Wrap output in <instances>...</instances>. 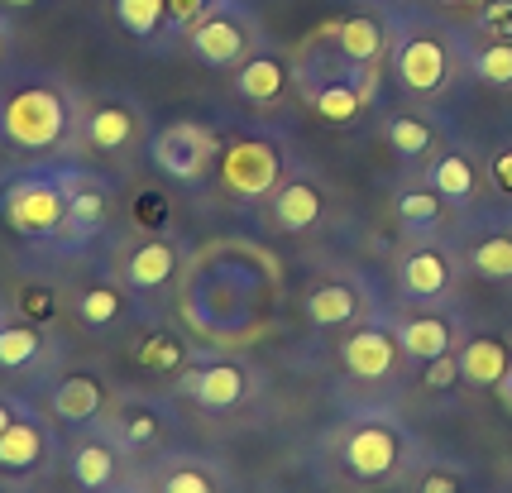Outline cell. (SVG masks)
Here are the masks:
<instances>
[{
    "label": "cell",
    "mask_w": 512,
    "mask_h": 493,
    "mask_svg": "<svg viewBox=\"0 0 512 493\" xmlns=\"http://www.w3.org/2000/svg\"><path fill=\"white\" fill-rule=\"evenodd\" d=\"M67 178L72 173H53V168H29L15 173L0 187V221L20 240H63L67 225Z\"/></svg>",
    "instance_id": "cell-1"
},
{
    "label": "cell",
    "mask_w": 512,
    "mask_h": 493,
    "mask_svg": "<svg viewBox=\"0 0 512 493\" xmlns=\"http://www.w3.org/2000/svg\"><path fill=\"white\" fill-rule=\"evenodd\" d=\"M67 96L58 87H44V82H29V87L10 91L5 106H0V135L15 149H34L44 154L53 144H63L67 135Z\"/></svg>",
    "instance_id": "cell-2"
},
{
    "label": "cell",
    "mask_w": 512,
    "mask_h": 493,
    "mask_svg": "<svg viewBox=\"0 0 512 493\" xmlns=\"http://www.w3.org/2000/svg\"><path fill=\"white\" fill-rule=\"evenodd\" d=\"M216 173H221V187L240 202H264L273 197V187L283 182V158L268 139H235L225 144L221 158H216Z\"/></svg>",
    "instance_id": "cell-3"
},
{
    "label": "cell",
    "mask_w": 512,
    "mask_h": 493,
    "mask_svg": "<svg viewBox=\"0 0 512 493\" xmlns=\"http://www.w3.org/2000/svg\"><path fill=\"white\" fill-rule=\"evenodd\" d=\"M216 158H221V144L197 120H173V125H163L154 135L158 173H168L173 182H201Z\"/></svg>",
    "instance_id": "cell-4"
},
{
    "label": "cell",
    "mask_w": 512,
    "mask_h": 493,
    "mask_svg": "<svg viewBox=\"0 0 512 493\" xmlns=\"http://www.w3.org/2000/svg\"><path fill=\"white\" fill-rule=\"evenodd\" d=\"M192 53L206 68H240L249 58V15L230 0L206 5V15L192 24Z\"/></svg>",
    "instance_id": "cell-5"
},
{
    "label": "cell",
    "mask_w": 512,
    "mask_h": 493,
    "mask_svg": "<svg viewBox=\"0 0 512 493\" xmlns=\"http://www.w3.org/2000/svg\"><path fill=\"white\" fill-rule=\"evenodd\" d=\"M393 68H398V82L407 91L436 96V91L450 82V44L431 29V24H412V29L398 39Z\"/></svg>",
    "instance_id": "cell-6"
},
{
    "label": "cell",
    "mask_w": 512,
    "mask_h": 493,
    "mask_svg": "<svg viewBox=\"0 0 512 493\" xmlns=\"http://www.w3.org/2000/svg\"><path fill=\"white\" fill-rule=\"evenodd\" d=\"M340 460H345V470L355 474V479H388V474L398 470V460H402V441H398V431H393V426L364 422V426H355V431L345 436Z\"/></svg>",
    "instance_id": "cell-7"
},
{
    "label": "cell",
    "mask_w": 512,
    "mask_h": 493,
    "mask_svg": "<svg viewBox=\"0 0 512 493\" xmlns=\"http://www.w3.org/2000/svg\"><path fill=\"white\" fill-rule=\"evenodd\" d=\"M111 221V187L91 173H72L67 178V225L63 245H87L96 240Z\"/></svg>",
    "instance_id": "cell-8"
},
{
    "label": "cell",
    "mask_w": 512,
    "mask_h": 493,
    "mask_svg": "<svg viewBox=\"0 0 512 493\" xmlns=\"http://www.w3.org/2000/svg\"><path fill=\"white\" fill-rule=\"evenodd\" d=\"M398 359V331H383V326H359L355 336H345V345H340V364L355 379H388L398 369Z\"/></svg>",
    "instance_id": "cell-9"
},
{
    "label": "cell",
    "mask_w": 512,
    "mask_h": 493,
    "mask_svg": "<svg viewBox=\"0 0 512 493\" xmlns=\"http://www.w3.org/2000/svg\"><path fill=\"white\" fill-rule=\"evenodd\" d=\"M48 426L34 417V412H20L10 431L0 436V474H10V479H20V474H34L48 465Z\"/></svg>",
    "instance_id": "cell-10"
},
{
    "label": "cell",
    "mask_w": 512,
    "mask_h": 493,
    "mask_svg": "<svg viewBox=\"0 0 512 493\" xmlns=\"http://www.w3.org/2000/svg\"><path fill=\"white\" fill-rule=\"evenodd\" d=\"M321 211H326V197H321V187L312 178H288L273 187V197H268V221L273 230H312L321 221Z\"/></svg>",
    "instance_id": "cell-11"
},
{
    "label": "cell",
    "mask_w": 512,
    "mask_h": 493,
    "mask_svg": "<svg viewBox=\"0 0 512 493\" xmlns=\"http://www.w3.org/2000/svg\"><path fill=\"white\" fill-rule=\"evenodd\" d=\"M101 407H106V388L96 374H67L48 393V412L63 426H91L101 417Z\"/></svg>",
    "instance_id": "cell-12"
},
{
    "label": "cell",
    "mask_w": 512,
    "mask_h": 493,
    "mask_svg": "<svg viewBox=\"0 0 512 493\" xmlns=\"http://www.w3.org/2000/svg\"><path fill=\"white\" fill-rule=\"evenodd\" d=\"M331 44L350 68H374L388 53V24L374 15H350V20L331 24Z\"/></svg>",
    "instance_id": "cell-13"
},
{
    "label": "cell",
    "mask_w": 512,
    "mask_h": 493,
    "mask_svg": "<svg viewBox=\"0 0 512 493\" xmlns=\"http://www.w3.org/2000/svg\"><path fill=\"white\" fill-rule=\"evenodd\" d=\"M187 393H192L206 412H230V407L245 403L249 374L235 364V359H216V364H206V369H197V374H192Z\"/></svg>",
    "instance_id": "cell-14"
},
{
    "label": "cell",
    "mask_w": 512,
    "mask_h": 493,
    "mask_svg": "<svg viewBox=\"0 0 512 493\" xmlns=\"http://www.w3.org/2000/svg\"><path fill=\"white\" fill-rule=\"evenodd\" d=\"M455 359H460V379L474 383V388H498L512 374V350H508V340H498V336L465 340Z\"/></svg>",
    "instance_id": "cell-15"
},
{
    "label": "cell",
    "mask_w": 512,
    "mask_h": 493,
    "mask_svg": "<svg viewBox=\"0 0 512 493\" xmlns=\"http://www.w3.org/2000/svg\"><path fill=\"white\" fill-rule=\"evenodd\" d=\"M82 135H87L91 149L120 154V149H130L134 139H139V115H134V106H125V101H101V106L87 111Z\"/></svg>",
    "instance_id": "cell-16"
},
{
    "label": "cell",
    "mask_w": 512,
    "mask_h": 493,
    "mask_svg": "<svg viewBox=\"0 0 512 493\" xmlns=\"http://www.w3.org/2000/svg\"><path fill=\"white\" fill-rule=\"evenodd\" d=\"M398 345L407 359H417V364H431V359H441L455 350V326H450L446 316L436 312H417L407 316L398 326Z\"/></svg>",
    "instance_id": "cell-17"
},
{
    "label": "cell",
    "mask_w": 512,
    "mask_h": 493,
    "mask_svg": "<svg viewBox=\"0 0 512 493\" xmlns=\"http://www.w3.org/2000/svg\"><path fill=\"white\" fill-rule=\"evenodd\" d=\"M235 91L254 101V106H278L288 96V68L273 53H249L240 72H235Z\"/></svg>",
    "instance_id": "cell-18"
},
{
    "label": "cell",
    "mask_w": 512,
    "mask_h": 493,
    "mask_svg": "<svg viewBox=\"0 0 512 493\" xmlns=\"http://www.w3.org/2000/svg\"><path fill=\"white\" fill-rule=\"evenodd\" d=\"M450 288V259L441 249H412L402 259V292L412 302H441Z\"/></svg>",
    "instance_id": "cell-19"
},
{
    "label": "cell",
    "mask_w": 512,
    "mask_h": 493,
    "mask_svg": "<svg viewBox=\"0 0 512 493\" xmlns=\"http://www.w3.org/2000/svg\"><path fill=\"white\" fill-rule=\"evenodd\" d=\"M173 273H178V249L168 240H144L125 254V283L134 292H158Z\"/></svg>",
    "instance_id": "cell-20"
},
{
    "label": "cell",
    "mask_w": 512,
    "mask_h": 493,
    "mask_svg": "<svg viewBox=\"0 0 512 493\" xmlns=\"http://www.w3.org/2000/svg\"><path fill=\"white\" fill-rule=\"evenodd\" d=\"M115 474H120V465H115L111 441H82L72 450V484L82 493H106L115 484Z\"/></svg>",
    "instance_id": "cell-21"
},
{
    "label": "cell",
    "mask_w": 512,
    "mask_h": 493,
    "mask_svg": "<svg viewBox=\"0 0 512 493\" xmlns=\"http://www.w3.org/2000/svg\"><path fill=\"white\" fill-rule=\"evenodd\" d=\"M393 211H398L402 230H412V235H431L436 225L446 221V197L426 182V187H402L398 197H393Z\"/></svg>",
    "instance_id": "cell-22"
},
{
    "label": "cell",
    "mask_w": 512,
    "mask_h": 493,
    "mask_svg": "<svg viewBox=\"0 0 512 493\" xmlns=\"http://www.w3.org/2000/svg\"><path fill=\"white\" fill-rule=\"evenodd\" d=\"M426 182H431L446 202H469L474 187H479V173H474V163H469L465 149H450V154H441L436 163H431Z\"/></svg>",
    "instance_id": "cell-23"
},
{
    "label": "cell",
    "mask_w": 512,
    "mask_h": 493,
    "mask_svg": "<svg viewBox=\"0 0 512 493\" xmlns=\"http://www.w3.org/2000/svg\"><path fill=\"white\" fill-rule=\"evenodd\" d=\"M39 355H44V331L29 326V321H5L0 316V369L20 374L29 364H39Z\"/></svg>",
    "instance_id": "cell-24"
},
{
    "label": "cell",
    "mask_w": 512,
    "mask_h": 493,
    "mask_svg": "<svg viewBox=\"0 0 512 493\" xmlns=\"http://www.w3.org/2000/svg\"><path fill=\"white\" fill-rule=\"evenodd\" d=\"M355 312H359V297L350 283H321L307 297V321L312 326H345Z\"/></svg>",
    "instance_id": "cell-25"
},
{
    "label": "cell",
    "mask_w": 512,
    "mask_h": 493,
    "mask_svg": "<svg viewBox=\"0 0 512 493\" xmlns=\"http://www.w3.org/2000/svg\"><path fill=\"white\" fill-rule=\"evenodd\" d=\"M388 144H393V154L398 158H426L431 154V144H436V135H431V125L426 120H417V115H407V111H398V115H388Z\"/></svg>",
    "instance_id": "cell-26"
},
{
    "label": "cell",
    "mask_w": 512,
    "mask_h": 493,
    "mask_svg": "<svg viewBox=\"0 0 512 493\" xmlns=\"http://www.w3.org/2000/svg\"><path fill=\"white\" fill-rule=\"evenodd\" d=\"M115 20L134 39H154L168 20V0H115Z\"/></svg>",
    "instance_id": "cell-27"
},
{
    "label": "cell",
    "mask_w": 512,
    "mask_h": 493,
    "mask_svg": "<svg viewBox=\"0 0 512 493\" xmlns=\"http://www.w3.org/2000/svg\"><path fill=\"white\" fill-rule=\"evenodd\" d=\"M469 259H474V273H484V278H493V283L512 278V230H493V235H484Z\"/></svg>",
    "instance_id": "cell-28"
},
{
    "label": "cell",
    "mask_w": 512,
    "mask_h": 493,
    "mask_svg": "<svg viewBox=\"0 0 512 493\" xmlns=\"http://www.w3.org/2000/svg\"><path fill=\"white\" fill-rule=\"evenodd\" d=\"M120 312H125V292L111 288V283H96V288H87L77 297V316H82L87 326H96V331L120 321Z\"/></svg>",
    "instance_id": "cell-29"
},
{
    "label": "cell",
    "mask_w": 512,
    "mask_h": 493,
    "mask_svg": "<svg viewBox=\"0 0 512 493\" xmlns=\"http://www.w3.org/2000/svg\"><path fill=\"white\" fill-rule=\"evenodd\" d=\"M469 68L479 82H489V87H512V39H493L489 48H479L474 58H469Z\"/></svg>",
    "instance_id": "cell-30"
},
{
    "label": "cell",
    "mask_w": 512,
    "mask_h": 493,
    "mask_svg": "<svg viewBox=\"0 0 512 493\" xmlns=\"http://www.w3.org/2000/svg\"><path fill=\"white\" fill-rule=\"evenodd\" d=\"M120 441L130 450H149L158 441V417L149 407H130V412H120Z\"/></svg>",
    "instance_id": "cell-31"
},
{
    "label": "cell",
    "mask_w": 512,
    "mask_h": 493,
    "mask_svg": "<svg viewBox=\"0 0 512 493\" xmlns=\"http://www.w3.org/2000/svg\"><path fill=\"white\" fill-rule=\"evenodd\" d=\"M158 493H216V479L201 470V465L182 460V465H173V470L158 479Z\"/></svg>",
    "instance_id": "cell-32"
},
{
    "label": "cell",
    "mask_w": 512,
    "mask_h": 493,
    "mask_svg": "<svg viewBox=\"0 0 512 493\" xmlns=\"http://www.w3.org/2000/svg\"><path fill=\"white\" fill-rule=\"evenodd\" d=\"M134 355H139V364H144V369H154V374H173V369L182 364V345L173 336H149L139 350H134Z\"/></svg>",
    "instance_id": "cell-33"
},
{
    "label": "cell",
    "mask_w": 512,
    "mask_h": 493,
    "mask_svg": "<svg viewBox=\"0 0 512 493\" xmlns=\"http://www.w3.org/2000/svg\"><path fill=\"white\" fill-rule=\"evenodd\" d=\"M479 24L489 29L493 39H512V0H484Z\"/></svg>",
    "instance_id": "cell-34"
},
{
    "label": "cell",
    "mask_w": 512,
    "mask_h": 493,
    "mask_svg": "<svg viewBox=\"0 0 512 493\" xmlns=\"http://www.w3.org/2000/svg\"><path fill=\"white\" fill-rule=\"evenodd\" d=\"M455 379H460V359H455V350L426 364V388H455Z\"/></svg>",
    "instance_id": "cell-35"
},
{
    "label": "cell",
    "mask_w": 512,
    "mask_h": 493,
    "mask_svg": "<svg viewBox=\"0 0 512 493\" xmlns=\"http://www.w3.org/2000/svg\"><path fill=\"white\" fill-rule=\"evenodd\" d=\"M489 182L503 192V197H512V144H503L498 154H493L489 163Z\"/></svg>",
    "instance_id": "cell-36"
},
{
    "label": "cell",
    "mask_w": 512,
    "mask_h": 493,
    "mask_svg": "<svg viewBox=\"0 0 512 493\" xmlns=\"http://www.w3.org/2000/svg\"><path fill=\"white\" fill-rule=\"evenodd\" d=\"M206 5H211V0H168V20L178 24V29H192V24L206 15Z\"/></svg>",
    "instance_id": "cell-37"
},
{
    "label": "cell",
    "mask_w": 512,
    "mask_h": 493,
    "mask_svg": "<svg viewBox=\"0 0 512 493\" xmlns=\"http://www.w3.org/2000/svg\"><path fill=\"white\" fill-rule=\"evenodd\" d=\"M417 493H460V479H455L450 470H431V474H422Z\"/></svg>",
    "instance_id": "cell-38"
},
{
    "label": "cell",
    "mask_w": 512,
    "mask_h": 493,
    "mask_svg": "<svg viewBox=\"0 0 512 493\" xmlns=\"http://www.w3.org/2000/svg\"><path fill=\"white\" fill-rule=\"evenodd\" d=\"M24 407L20 403H10V398H0V436H5V431H10V422H15V417H20Z\"/></svg>",
    "instance_id": "cell-39"
},
{
    "label": "cell",
    "mask_w": 512,
    "mask_h": 493,
    "mask_svg": "<svg viewBox=\"0 0 512 493\" xmlns=\"http://www.w3.org/2000/svg\"><path fill=\"white\" fill-rule=\"evenodd\" d=\"M5 5H34V0H5Z\"/></svg>",
    "instance_id": "cell-40"
},
{
    "label": "cell",
    "mask_w": 512,
    "mask_h": 493,
    "mask_svg": "<svg viewBox=\"0 0 512 493\" xmlns=\"http://www.w3.org/2000/svg\"><path fill=\"white\" fill-rule=\"evenodd\" d=\"M465 5H479V0H465Z\"/></svg>",
    "instance_id": "cell-41"
}]
</instances>
